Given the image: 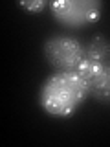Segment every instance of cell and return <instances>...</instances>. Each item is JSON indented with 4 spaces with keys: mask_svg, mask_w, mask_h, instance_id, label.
Returning a JSON list of instances; mask_svg holds the SVG:
<instances>
[{
    "mask_svg": "<svg viewBox=\"0 0 110 147\" xmlns=\"http://www.w3.org/2000/svg\"><path fill=\"white\" fill-rule=\"evenodd\" d=\"M88 96V85L75 70H55L42 81L37 101L52 118H70Z\"/></svg>",
    "mask_w": 110,
    "mask_h": 147,
    "instance_id": "6da1fadb",
    "label": "cell"
},
{
    "mask_svg": "<svg viewBox=\"0 0 110 147\" xmlns=\"http://www.w3.org/2000/svg\"><path fill=\"white\" fill-rule=\"evenodd\" d=\"M52 17L62 28L82 30L101 18V0H57L52 2Z\"/></svg>",
    "mask_w": 110,
    "mask_h": 147,
    "instance_id": "7a4b0ae2",
    "label": "cell"
},
{
    "mask_svg": "<svg viewBox=\"0 0 110 147\" xmlns=\"http://www.w3.org/2000/svg\"><path fill=\"white\" fill-rule=\"evenodd\" d=\"M44 59L53 70H77L85 61V44L72 35L57 33L44 40Z\"/></svg>",
    "mask_w": 110,
    "mask_h": 147,
    "instance_id": "3957f363",
    "label": "cell"
},
{
    "mask_svg": "<svg viewBox=\"0 0 110 147\" xmlns=\"http://www.w3.org/2000/svg\"><path fill=\"white\" fill-rule=\"evenodd\" d=\"M88 85V92L95 101L110 105V63L82 61L75 70Z\"/></svg>",
    "mask_w": 110,
    "mask_h": 147,
    "instance_id": "277c9868",
    "label": "cell"
},
{
    "mask_svg": "<svg viewBox=\"0 0 110 147\" xmlns=\"http://www.w3.org/2000/svg\"><path fill=\"white\" fill-rule=\"evenodd\" d=\"M85 59L94 63H110V40L103 35L92 37L85 44Z\"/></svg>",
    "mask_w": 110,
    "mask_h": 147,
    "instance_id": "5b68a950",
    "label": "cell"
},
{
    "mask_svg": "<svg viewBox=\"0 0 110 147\" xmlns=\"http://www.w3.org/2000/svg\"><path fill=\"white\" fill-rule=\"evenodd\" d=\"M18 6L24 7V9H28V11H31V13H40L46 6H48V2H46V0H33V2L20 0V2H18Z\"/></svg>",
    "mask_w": 110,
    "mask_h": 147,
    "instance_id": "8992f818",
    "label": "cell"
}]
</instances>
